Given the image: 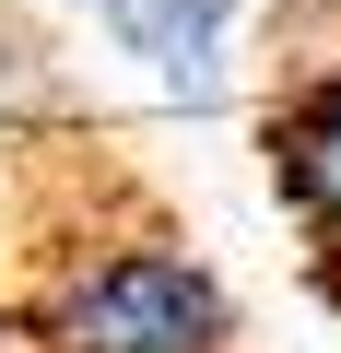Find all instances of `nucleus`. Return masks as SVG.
<instances>
[{
  "mask_svg": "<svg viewBox=\"0 0 341 353\" xmlns=\"http://www.w3.org/2000/svg\"><path fill=\"white\" fill-rule=\"evenodd\" d=\"M59 353H224L236 341V294L165 236H106L48 283L36 318Z\"/></svg>",
  "mask_w": 341,
  "mask_h": 353,
  "instance_id": "1",
  "label": "nucleus"
},
{
  "mask_svg": "<svg viewBox=\"0 0 341 353\" xmlns=\"http://www.w3.org/2000/svg\"><path fill=\"white\" fill-rule=\"evenodd\" d=\"M271 189L318 236H341V71H318L271 106Z\"/></svg>",
  "mask_w": 341,
  "mask_h": 353,
  "instance_id": "2",
  "label": "nucleus"
},
{
  "mask_svg": "<svg viewBox=\"0 0 341 353\" xmlns=\"http://www.w3.org/2000/svg\"><path fill=\"white\" fill-rule=\"evenodd\" d=\"M106 36L130 59H153L177 94H224V24H236V0H94Z\"/></svg>",
  "mask_w": 341,
  "mask_h": 353,
  "instance_id": "3",
  "label": "nucleus"
},
{
  "mask_svg": "<svg viewBox=\"0 0 341 353\" xmlns=\"http://www.w3.org/2000/svg\"><path fill=\"white\" fill-rule=\"evenodd\" d=\"M0 106H59V71H48V36L0 12Z\"/></svg>",
  "mask_w": 341,
  "mask_h": 353,
  "instance_id": "4",
  "label": "nucleus"
},
{
  "mask_svg": "<svg viewBox=\"0 0 341 353\" xmlns=\"http://www.w3.org/2000/svg\"><path fill=\"white\" fill-rule=\"evenodd\" d=\"M0 353H12V341H0Z\"/></svg>",
  "mask_w": 341,
  "mask_h": 353,
  "instance_id": "5",
  "label": "nucleus"
}]
</instances>
